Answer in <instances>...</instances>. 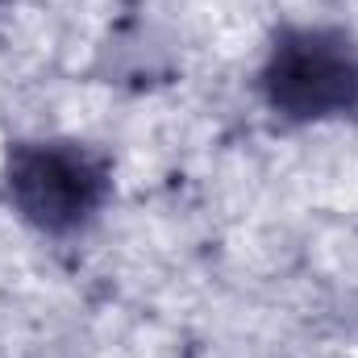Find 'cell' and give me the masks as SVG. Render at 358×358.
Segmentation results:
<instances>
[{"mask_svg": "<svg viewBox=\"0 0 358 358\" xmlns=\"http://www.w3.org/2000/svg\"><path fill=\"white\" fill-rule=\"evenodd\" d=\"M263 92L279 117L325 121L358 113V42L334 25H292L275 38Z\"/></svg>", "mask_w": 358, "mask_h": 358, "instance_id": "1", "label": "cell"}, {"mask_svg": "<svg viewBox=\"0 0 358 358\" xmlns=\"http://www.w3.org/2000/svg\"><path fill=\"white\" fill-rule=\"evenodd\" d=\"M8 204L46 234L88 225L108 196V163L80 142H21L4 163Z\"/></svg>", "mask_w": 358, "mask_h": 358, "instance_id": "2", "label": "cell"}]
</instances>
